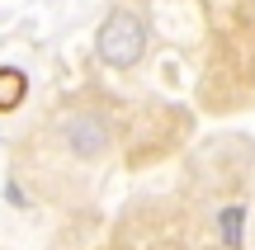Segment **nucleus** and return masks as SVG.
Returning a JSON list of instances; mask_svg holds the SVG:
<instances>
[{
  "instance_id": "f257e3e1",
  "label": "nucleus",
  "mask_w": 255,
  "mask_h": 250,
  "mask_svg": "<svg viewBox=\"0 0 255 250\" xmlns=\"http://www.w3.org/2000/svg\"><path fill=\"white\" fill-rule=\"evenodd\" d=\"M146 52V24L137 9H114L100 28V57L109 66H137Z\"/></svg>"
},
{
  "instance_id": "f03ea898",
  "label": "nucleus",
  "mask_w": 255,
  "mask_h": 250,
  "mask_svg": "<svg viewBox=\"0 0 255 250\" xmlns=\"http://www.w3.org/2000/svg\"><path fill=\"white\" fill-rule=\"evenodd\" d=\"M66 147L76 151V156H100L104 147H109V128H104V118H95V113H81V118L66 123Z\"/></svg>"
},
{
  "instance_id": "7ed1b4c3",
  "label": "nucleus",
  "mask_w": 255,
  "mask_h": 250,
  "mask_svg": "<svg viewBox=\"0 0 255 250\" xmlns=\"http://www.w3.org/2000/svg\"><path fill=\"white\" fill-rule=\"evenodd\" d=\"M28 94V76L19 66H0V109H19Z\"/></svg>"
},
{
  "instance_id": "20e7f679",
  "label": "nucleus",
  "mask_w": 255,
  "mask_h": 250,
  "mask_svg": "<svg viewBox=\"0 0 255 250\" xmlns=\"http://www.w3.org/2000/svg\"><path fill=\"white\" fill-rule=\"evenodd\" d=\"M218 227H222L227 250H246V246H241V232H246V203H227L222 217H218Z\"/></svg>"
}]
</instances>
